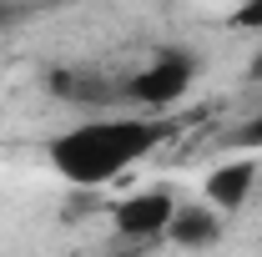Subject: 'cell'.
<instances>
[{"label":"cell","instance_id":"6da1fadb","mask_svg":"<svg viewBox=\"0 0 262 257\" xmlns=\"http://www.w3.org/2000/svg\"><path fill=\"white\" fill-rule=\"evenodd\" d=\"M171 136V121L162 111H131V116H96L61 131L51 141V166L71 187H106L126 166L151 157Z\"/></svg>","mask_w":262,"mask_h":257},{"label":"cell","instance_id":"5b68a950","mask_svg":"<svg viewBox=\"0 0 262 257\" xmlns=\"http://www.w3.org/2000/svg\"><path fill=\"white\" fill-rule=\"evenodd\" d=\"M166 242L171 247H187V252H202V247H217L222 242V212L212 202H182L166 222Z\"/></svg>","mask_w":262,"mask_h":257},{"label":"cell","instance_id":"52a82bcc","mask_svg":"<svg viewBox=\"0 0 262 257\" xmlns=\"http://www.w3.org/2000/svg\"><path fill=\"white\" fill-rule=\"evenodd\" d=\"M237 31H262V0H242V10L232 15Z\"/></svg>","mask_w":262,"mask_h":257},{"label":"cell","instance_id":"8992f818","mask_svg":"<svg viewBox=\"0 0 262 257\" xmlns=\"http://www.w3.org/2000/svg\"><path fill=\"white\" fill-rule=\"evenodd\" d=\"M51 91L66 96V101H96V106H101L116 86H111V81H101L96 71H61V76H51Z\"/></svg>","mask_w":262,"mask_h":257},{"label":"cell","instance_id":"3957f363","mask_svg":"<svg viewBox=\"0 0 262 257\" xmlns=\"http://www.w3.org/2000/svg\"><path fill=\"white\" fill-rule=\"evenodd\" d=\"M182 202L171 187H141V192L121 197L116 207H111V227H116V237H126V242H151V237H166V222H171V212H177Z\"/></svg>","mask_w":262,"mask_h":257},{"label":"cell","instance_id":"9c48e42d","mask_svg":"<svg viewBox=\"0 0 262 257\" xmlns=\"http://www.w3.org/2000/svg\"><path fill=\"white\" fill-rule=\"evenodd\" d=\"M247 81H257V86H262V51L252 56V61H247Z\"/></svg>","mask_w":262,"mask_h":257},{"label":"cell","instance_id":"7a4b0ae2","mask_svg":"<svg viewBox=\"0 0 262 257\" xmlns=\"http://www.w3.org/2000/svg\"><path fill=\"white\" fill-rule=\"evenodd\" d=\"M196 71H202V61L177 46V51H162L157 61H146L141 71H131L121 81V96L131 106H141V111H166L196 86Z\"/></svg>","mask_w":262,"mask_h":257},{"label":"cell","instance_id":"ba28073f","mask_svg":"<svg viewBox=\"0 0 262 257\" xmlns=\"http://www.w3.org/2000/svg\"><path fill=\"white\" fill-rule=\"evenodd\" d=\"M242 136H247V146H257V152H262V111L247 121V131H242Z\"/></svg>","mask_w":262,"mask_h":257},{"label":"cell","instance_id":"277c9868","mask_svg":"<svg viewBox=\"0 0 262 257\" xmlns=\"http://www.w3.org/2000/svg\"><path fill=\"white\" fill-rule=\"evenodd\" d=\"M257 177H262L257 157H232V161H222V166L207 172V182H202V192H207V197H202V202H212V207L227 217V212H237V207L252 197Z\"/></svg>","mask_w":262,"mask_h":257},{"label":"cell","instance_id":"30bf717a","mask_svg":"<svg viewBox=\"0 0 262 257\" xmlns=\"http://www.w3.org/2000/svg\"><path fill=\"white\" fill-rule=\"evenodd\" d=\"M0 15H5V5H0Z\"/></svg>","mask_w":262,"mask_h":257}]
</instances>
